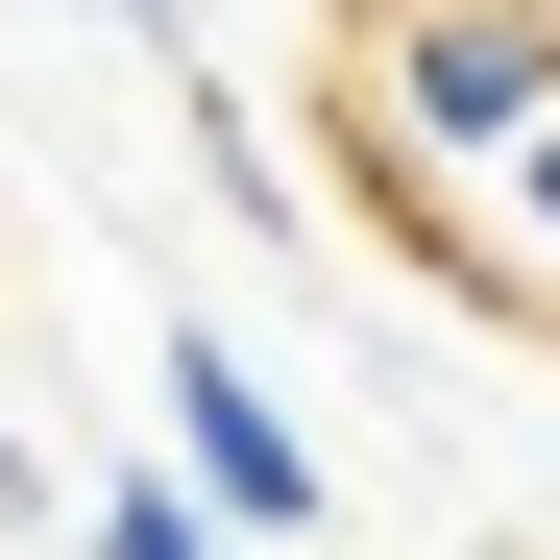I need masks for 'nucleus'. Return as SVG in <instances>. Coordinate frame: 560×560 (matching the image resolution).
Returning a JSON list of instances; mask_svg holds the SVG:
<instances>
[{
	"label": "nucleus",
	"mask_w": 560,
	"mask_h": 560,
	"mask_svg": "<svg viewBox=\"0 0 560 560\" xmlns=\"http://www.w3.org/2000/svg\"><path fill=\"white\" fill-rule=\"evenodd\" d=\"M365 122L415 171H536L560 147V0H390L365 25Z\"/></svg>",
	"instance_id": "obj_1"
},
{
	"label": "nucleus",
	"mask_w": 560,
	"mask_h": 560,
	"mask_svg": "<svg viewBox=\"0 0 560 560\" xmlns=\"http://www.w3.org/2000/svg\"><path fill=\"white\" fill-rule=\"evenodd\" d=\"M171 463H196L244 536H317V512H341V488H317V415L268 390L244 341H171Z\"/></svg>",
	"instance_id": "obj_2"
},
{
	"label": "nucleus",
	"mask_w": 560,
	"mask_h": 560,
	"mask_svg": "<svg viewBox=\"0 0 560 560\" xmlns=\"http://www.w3.org/2000/svg\"><path fill=\"white\" fill-rule=\"evenodd\" d=\"M73 560H244V512L196 463H122V488H73Z\"/></svg>",
	"instance_id": "obj_3"
},
{
	"label": "nucleus",
	"mask_w": 560,
	"mask_h": 560,
	"mask_svg": "<svg viewBox=\"0 0 560 560\" xmlns=\"http://www.w3.org/2000/svg\"><path fill=\"white\" fill-rule=\"evenodd\" d=\"M512 220H536V244H560V147H536V171H512Z\"/></svg>",
	"instance_id": "obj_4"
},
{
	"label": "nucleus",
	"mask_w": 560,
	"mask_h": 560,
	"mask_svg": "<svg viewBox=\"0 0 560 560\" xmlns=\"http://www.w3.org/2000/svg\"><path fill=\"white\" fill-rule=\"evenodd\" d=\"M122 25H171V0H122Z\"/></svg>",
	"instance_id": "obj_5"
}]
</instances>
